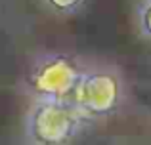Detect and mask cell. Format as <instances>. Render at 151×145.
Wrapping results in <instances>:
<instances>
[{"instance_id": "52a82bcc", "label": "cell", "mask_w": 151, "mask_h": 145, "mask_svg": "<svg viewBox=\"0 0 151 145\" xmlns=\"http://www.w3.org/2000/svg\"><path fill=\"white\" fill-rule=\"evenodd\" d=\"M23 145H27V143H23Z\"/></svg>"}, {"instance_id": "277c9868", "label": "cell", "mask_w": 151, "mask_h": 145, "mask_svg": "<svg viewBox=\"0 0 151 145\" xmlns=\"http://www.w3.org/2000/svg\"><path fill=\"white\" fill-rule=\"evenodd\" d=\"M38 4L42 6L46 14L54 15L58 19H69L82 14L88 0H38Z\"/></svg>"}, {"instance_id": "7a4b0ae2", "label": "cell", "mask_w": 151, "mask_h": 145, "mask_svg": "<svg viewBox=\"0 0 151 145\" xmlns=\"http://www.w3.org/2000/svg\"><path fill=\"white\" fill-rule=\"evenodd\" d=\"M88 57L71 50L44 48L23 65L17 90L27 101L71 99Z\"/></svg>"}, {"instance_id": "3957f363", "label": "cell", "mask_w": 151, "mask_h": 145, "mask_svg": "<svg viewBox=\"0 0 151 145\" xmlns=\"http://www.w3.org/2000/svg\"><path fill=\"white\" fill-rule=\"evenodd\" d=\"M88 128L69 99L27 101L23 113V143L27 145H73Z\"/></svg>"}, {"instance_id": "5b68a950", "label": "cell", "mask_w": 151, "mask_h": 145, "mask_svg": "<svg viewBox=\"0 0 151 145\" xmlns=\"http://www.w3.org/2000/svg\"><path fill=\"white\" fill-rule=\"evenodd\" d=\"M136 29L142 38L151 42V2L142 0L136 10Z\"/></svg>"}, {"instance_id": "8992f818", "label": "cell", "mask_w": 151, "mask_h": 145, "mask_svg": "<svg viewBox=\"0 0 151 145\" xmlns=\"http://www.w3.org/2000/svg\"><path fill=\"white\" fill-rule=\"evenodd\" d=\"M147 2H151V0H147Z\"/></svg>"}, {"instance_id": "6da1fadb", "label": "cell", "mask_w": 151, "mask_h": 145, "mask_svg": "<svg viewBox=\"0 0 151 145\" xmlns=\"http://www.w3.org/2000/svg\"><path fill=\"white\" fill-rule=\"evenodd\" d=\"M69 101L90 128L115 119L130 103V84L124 69L115 61L88 57Z\"/></svg>"}]
</instances>
